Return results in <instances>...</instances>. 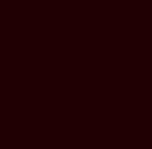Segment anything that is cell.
Listing matches in <instances>:
<instances>
[]
</instances>
